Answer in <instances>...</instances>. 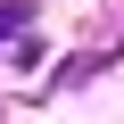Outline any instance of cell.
Here are the masks:
<instances>
[{"mask_svg": "<svg viewBox=\"0 0 124 124\" xmlns=\"http://www.w3.org/2000/svg\"><path fill=\"white\" fill-rule=\"evenodd\" d=\"M25 17H33V0H0V50L25 33Z\"/></svg>", "mask_w": 124, "mask_h": 124, "instance_id": "2", "label": "cell"}, {"mask_svg": "<svg viewBox=\"0 0 124 124\" xmlns=\"http://www.w3.org/2000/svg\"><path fill=\"white\" fill-rule=\"evenodd\" d=\"M99 66H116V50H91V58H66V66L50 75V91H75V83H91Z\"/></svg>", "mask_w": 124, "mask_h": 124, "instance_id": "1", "label": "cell"}]
</instances>
